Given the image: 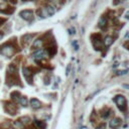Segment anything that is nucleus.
<instances>
[{
  "instance_id": "f257e3e1",
  "label": "nucleus",
  "mask_w": 129,
  "mask_h": 129,
  "mask_svg": "<svg viewBox=\"0 0 129 129\" xmlns=\"http://www.w3.org/2000/svg\"><path fill=\"white\" fill-rule=\"evenodd\" d=\"M0 53L4 56H6L7 58H11L15 53V48L11 43L8 42V43H6L0 47Z\"/></svg>"
},
{
  "instance_id": "f03ea898",
  "label": "nucleus",
  "mask_w": 129,
  "mask_h": 129,
  "mask_svg": "<svg viewBox=\"0 0 129 129\" xmlns=\"http://www.w3.org/2000/svg\"><path fill=\"white\" fill-rule=\"evenodd\" d=\"M114 102L116 103V105L118 106V108L121 110V111H125L126 108H127V102H126V99L124 96H121V95H118L115 97L114 99Z\"/></svg>"
},
{
  "instance_id": "7ed1b4c3",
  "label": "nucleus",
  "mask_w": 129,
  "mask_h": 129,
  "mask_svg": "<svg viewBox=\"0 0 129 129\" xmlns=\"http://www.w3.org/2000/svg\"><path fill=\"white\" fill-rule=\"evenodd\" d=\"M4 110L6 113L10 114V115H15L17 113V107L15 104L11 102H5L4 103Z\"/></svg>"
},
{
  "instance_id": "20e7f679",
  "label": "nucleus",
  "mask_w": 129,
  "mask_h": 129,
  "mask_svg": "<svg viewBox=\"0 0 129 129\" xmlns=\"http://www.w3.org/2000/svg\"><path fill=\"white\" fill-rule=\"evenodd\" d=\"M19 16L26 21H31L33 19V12H32V10H28V9L22 10L19 12Z\"/></svg>"
},
{
  "instance_id": "39448f33",
  "label": "nucleus",
  "mask_w": 129,
  "mask_h": 129,
  "mask_svg": "<svg viewBox=\"0 0 129 129\" xmlns=\"http://www.w3.org/2000/svg\"><path fill=\"white\" fill-rule=\"evenodd\" d=\"M46 51L43 50V49H37L35 53L32 55V58L35 60V61H41L43 59L46 58Z\"/></svg>"
},
{
  "instance_id": "423d86ee",
  "label": "nucleus",
  "mask_w": 129,
  "mask_h": 129,
  "mask_svg": "<svg viewBox=\"0 0 129 129\" xmlns=\"http://www.w3.org/2000/svg\"><path fill=\"white\" fill-rule=\"evenodd\" d=\"M22 72H23V76L25 77V79H26L27 83L31 84V81H32V73H31V71H30V69L24 67V68L22 69Z\"/></svg>"
},
{
  "instance_id": "0eeeda50",
  "label": "nucleus",
  "mask_w": 129,
  "mask_h": 129,
  "mask_svg": "<svg viewBox=\"0 0 129 129\" xmlns=\"http://www.w3.org/2000/svg\"><path fill=\"white\" fill-rule=\"evenodd\" d=\"M30 106H31L33 109H38V108L41 107V103H40V101H39L38 99L32 98V99L30 100Z\"/></svg>"
},
{
  "instance_id": "6e6552de",
  "label": "nucleus",
  "mask_w": 129,
  "mask_h": 129,
  "mask_svg": "<svg viewBox=\"0 0 129 129\" xmlns=\"http://www.w3.org/2000/svg\"><path fill=\"white\" fill-rule=\"evenodd\" d=\"M34 37V34H30V33H27V34H24L22 37H21V41L24 43V44H26V43H29L32 38Z\"/></svg>"
},
{
  "instance_id": "1a4fd4ad",
  "label": "nucleus",
  "mask_w": 129,
  "mask_h": 129,
  "mask_svg": "<svg viewBox=\"0 0 129 129\" xmlns=\"http://www.w3.org/2000/svg\"><path fill=\"white\" fill-rule=\"evenodd\" d=\"M121 125V120L119 118H113L111 121H110V127L112 129H116L118 128L119 126Z\"/></svg>"
},
{
  "instance_id": "9d476101",
  "label": "nucleus",
  "mask_w": 129,
  "mask_h": 129,
  "mask_svg": "<svg viewBox=\"0 0 129 129\" xmlns=\"http://www.w3.org/2000/svg\"><path fill=\"white\" fill-rule=\"evenodd\" d=\"M18 121H19L23 126H25V125H28V124L30 123V118H29L28 116H23V117H20V118L18 119Z\"/></svg>"
},
{
  "instance_id": "9b49d317",
  "label": "nucleus",
  "mask_w": 129,
  "mask_h": 129,
  "mask_svg": "<svg viewBox=\"0 0 129 129\" xmlns=\"http://www.w3.org/2000/svg\"><path fill=\"white\" fill-rule=\"evenodd\" d=\"M10 96H11V99H12L13 101H15V102H19V99H20V97H21L20 93H19V92H17V91L12 92Z\"/></svg>"
},
{
  "instance_id": "f8f14e48",
  "label": "nucleus",
  "mask_w": 129,
  "mask_h": 129,
  "mask_svg": "<svg viewBox=\"0 0 129 129\" xmlns=\"http://www.w3.org/2000/svg\"><path fill=\"white\" fill-rule=\"evenodd\" d=\"M45 12H46L47 16H50V15L55 14V12H56V9H55L53 6H47V7L45 8Z\"/></svg>"
},
{
  "instance_id": "ddd939ff",
  "label": "nucleus",
  "mask_w": 129,
  "mask_h": 129,
  "mask_svg": "<svg viewBox=\"0 0 129 129\" xmlns=\"http://www.w3.org/2000/svg\"><path fill=\"white\" fill-rule=\"evenodd\" d=\"M106 25H107V19L105 17H102L99 21V26L101 28H105L106 27Z\"/></svg>"
},
{
  "instance_id": "4468645a",
  "label": "nucleus",
  "mask_w": 129,
  "mask_h": 129,
  "mask_svg": "<svg viewBox=\"0 0 129 129\" xmlns=\"http://www.w3.org/2000/svg\"><path fill=\"white\" fill-rule=\"evenodd\" d=\"M41 44H42V39H41V38H39V39H36V40L33 42L32 47H33V48H40Z\"/></svg>"
},
{
  "instance_id": "2eb2a0df",
  "label": "nucleus",
  "mask_w": 129,
  "mask_h": 129,
  "mask_svg": "<svg viewBox=\"0 0 129 129\" xmlns=\"http://www.w3.org/2000/svg\"><path fill=\"white\" fill-rule=\"evenodd\" d=\"M112 43H113V38L111 36H106L105 37V40H104V44L106 46H110Z\"/></svg>"
},
{
  "instance_id": "dca6fc26",
  "label": "nucleus",
  "mask_w": 129,
  "mask_h": 129,
  "mask_svg": "<svg viewBox=\"0 0 129 129\" xmlns=\"http://www.w3.org/2000/svg\"><path fill=\"white\" fill-rule=\"evenodd\" d=\"M19 103H20V105H21V106L26 107V106H27V99H26V97H20V99H19Z\"/></svg>"
},
{
  "instance_id": "f3484780",
  "label": "nucleus",
  "mask_w": 129,
  "mask_h": 129,
  "mask_svg": "<svg viewBox=\"0 0 129 129\" xmlns=\"http://www.w3.org/2000/svg\"><path fill=\"white\" fill-rule=\"evenodd\" d=\"M35 125H36L39 129H42V128L45 127V124H44L43 122H41V121H38V120H35Z\"/></svg>"
},
{
  "instance_id": "a211bd4d",
  "label": "nucleus",
  "mask_w": 129,
  "mask_h": 129,
  "mask_svg": "<svg viewBox=\"0 0 129 129\" xmlns=\"http://www.w3.org/2000/svg\"><path fill=\"white\" fill-rule=\"evenodd\" d=\"M70 69H71V66L69 65V66L67 67V73H66V75H67V76H69V74H70Z\"/></svg>"
},
{
  "instance_id": "6ab92c4d",
  "label": "nucleus",
  "mask_w": 129,
  "mask_h": 129,
  "mask_svg": "<svg viewBox=\"0 0 129 129\" xmlns=\"http://www.w3.org/2000/svg\"><path fill=\"white\" fill-rule=\"evenodd\" d=\"M74 45H75V49H76V50H78L79 46H78V44H77V42H76V41H74Z\"/></svg>"
},
{
  "instance_id": "aec40b11",
  "label": "nucleus",
  "mask_w": 129,
  "mask_h": 129,
  "mask_svg": "<svg viewBox=\"0 0 129 129\" xmlns=\"http://www.w3.org/2000/svg\"><path fill=\"white\" fill-rule=\"evenodd\" d=\"M126 73H127V71H121V72H118V75H124Z\"/></svg>"
},
{
  "instance_id": "412c9836",
  "label": "nucleus",
  "mask_w": 129,
  "mask_h": 129,
  "mask_svg": "<svg viewBox=\"0 0 129 129\" xmlns=\"http://www.w3.org/2000/svg\"><path fill=\"white\" fill-rule=\"evenodd\" d=\"M3 35H4V32H3V31H0V39L3 37Z\"/></svg>"
},
{
  "instance_id": "4be33fe9",
  "label": "nucleus",
  "mask_w": 129,
  "mask_h": 129,
  "mask_svg": "<svg viewBox=\"0 0 129 129\" xmlns=\"http://www.w3.org/2000/svg\"><path fill=\"white\" fill-rule=\"evenodd\" d=\"M125 17H126L127 19H129V11H128V12L126 13V15H125Z\"/></svg>"
},
{
  "instance_id": "5701e85b",
  "label": "nucleus",
  "mask_w": 129,
  "mask_h": 129,
  "mask_svg": "<svg viewBox=\"0 0 129 129\" xmlns=\"http://www.w3.org/2000/svg\"><path fill=\"white\" fill-rule=\"evenodd\" d=\"M123 87H124V88H126V89H128V90H129V85H123Z\"/></svg>"
},
{
  "instance_id": "b1692460",
  "label": "nucleus",
  "mask_w": 129,
  "mask_h": 129,
  "mask_svg": "<svg viewBox=\"0 0 129 129\" xmlns=\"http://www.w3.org/2000/svg\"><path fill=\"white\" fill-rule=\"evenodd\" d=\"M128 36H129V33H127V34H126V37H128Z\"/></svg>"
},
{
  "instance_id": "393cba45",
  "label": "nucleus",
  "mask_w": 129,
  "mask_h": 129,
  "mask_svg": "<svg viewBox=\"0 0 129 129\" xmlns=\"http://www.w3.org/2000/svg\"><path fill=\"white\" fill-rule=\"evenodd\" d=\"M23 1H25V0H23Z\"/></svg>"
}]
</instances>
